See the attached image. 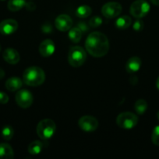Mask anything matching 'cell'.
Listing matches in <instances>:
<instances>
[{
	"instance_id": "cell-1",
	"label": "cell",
	"mask_w": 159,
	"mask_h": 159,
	"mask_svg": "<svg viewBox=\"0 0 159 159\" xmlns=\"http://www.w3.org/2000/svg\"><path fill=\"white\" fill-rule=\"evenodd\" d=\"M87 52L95 57H101L106 55L109 50L108 39L105 34L98 31L92 32L87 37L85 42Z\"/></svg>"
},
{
	"instance_id": "cell-2",
	"label": "cell",
	"mask_w": 159,
	"mask_h": 159,
	"mask_svg": "<svg viewBox=\"0 0 159 159\" xmlns=\"http://www.w3.org/2000/svg\"><path fill=\"white\" fill-rule=\"evenodd\" d=\"M45 80V71L40 67H29L23 73V82L30 86H39L44 83Z\"/></svg>"
},
{
	"instance_id": "cell-11",
	"label": "cell",
	"mask_w": 159,
	"mask_h": 159,
	"mask_svg": "<svg viewBox=\"0 0 159 159\" xmlns=\"http://www.w3.org/2000/svg\"><path fill=\"white\" fill-rule=\"evenodd\" d=\"M18 29V23L12 19H7L0 22V34L2 35H11Z\"/></svg>"
},
{
	"instance_id": "cell-22",
	"label": "cell",
	"mask_w": 159,
	"mask_h": 159,
	"mask_svg": "<svg viewBox=\"0 0 159 159\" xmlns=\"http://www.w3.org/2000/svg\"><path fill=\"white\" fill-rule=\"evenodd\" d=\"M147 102L144 99H138L134 104V110L137 114L142 115L147 110Z\"/></svg>"
},
{
	"instance_id": "cell-12",
	"label": "cell",
	"mask_w": 159,
	"mask_h": 159,
	"mask_svg": "<svg viewBox=\"0 0 159 159\" xmlns=\"http://www.w3.org/2000/svg\"><path fill=\"white\" fill-rule=\"evenodd\" d=\"M55 50V45L51 39H46L41 43L39 46V52L42 57H48L53 54Z\"/></svg>"
},
{
	"instance_id": "cell-19",
	"label": "cell",
	"mask_w": 159,
	"mask_h": 159,
	"mask_svg": "<svg viewBox=\"0 0 159 159\" xmlns=\"http://www.w3.org/2000/svg\"><path fill=\"white\" fill-rule=\"evenodd\" d=\"M26 5V0H9L7 7L12 12L20 10Z\"/></svg>"
},
{
	"instance_id": "cell-9",
	"label": "cell",
	"mask_w": 159,
	"mask_h": 159,
	"mask_svg": "<svg viewBox=\"0 0 159 159\" xmlns=\"http://www.w3.org/2000/svg\"><path fill=\"white\" fill-rule=\"evenodd\" d=\"M79 127L81 130L86 132L94 131L98 127V121L95 117L92 116H83L78 121Z\"/></svg>"
},
{
	"instance_id": "cell-3",
	"label": "cell",
	"mask_w": 159,
	"mask_h": 159,
	"mask_svg": "<svg viewBox=\"0 0 159 159\" xmlns=\"http://www.w3.org/2000/svg\"><path fill=\"white\" fill-rule=\"evenodd\" d=\"M55 123L51 119H44L37 126V134L42 140H48L54 135L55 132Z\"/></svg>"
},
{
	"instance_id": "cell-16",
	"label": "cell",
	"mask_w": 159,
	"mask_h": 159,
	"mask_svg": "<svg viewBox=\"0 0 159 159\" xmlns=\"http://www.w3.org/2000/svg\"><path fill=\"white\" fill-rule=\"evenodd\" d=\"M14 158V152L12 147L9 144H0V159H12Z\"/></svg>"
},
{
	"instance_id": "cell-30",
	"label": "cell",
	"mask_w": 159,
	"mask_h": 159,
	"mask_svg": "<svg viewBox=\"0 0 159 159\" xmlns=\"http://www.w3.org/2000/svg\"><path fill=\"white\" fill-rule=\"evenodd\" d=\"M25 7L27 10L29 11H33L36 9V6L34 2H26V5H25Z\"/></svg>"
},
{
	"instance_id": "cell-6",
	"label": "cell",
	"mask_w": 159,
	"mask_h": 159,
	"mask_svg": "<svg viewBox=\"0 0 159 159\" xmlns=\"http://www.w3.org/2000/svg\"><path fill=\"white\" fill-rule=\"evenodd\" d=\"M150 5L146 0H136L131 4L129 12L131 15L137 19L146 16L150 11Z\"/></svg>"
},
{
	"instance_id": "cell-35",
	"label": "cell",
	"mask_w": 159,
	"mask_h": 159,
	"mask_svg": "<svg viewBox=\"0 0 159 159\" xmlns=\"http://www.w3.org/2000/svg\"><path fill=\"white\" fill-rule=\"evenodd\" d=\"M1 49H2V48H1V45H0V51H1Z\"/></svg>"
},
{
	"instance_id": "cell-4",
	"label": "cell",
	"mask_w": 159,
	"mask_h": 159,
	"mask_svg": "<svg viewBox=\"0 0 159 159\" xmlns=\"http://www.w3.org/2000/svg\"><path fill=\"white\" fill-rule=\"evenodd\" d=\"M87 58L86 51L79 46L72 47L68 53V61L74 68L82 66Z\"/></svg>"
},
{
	"instance_id": "cell-26",
	"label": "cell",
	"mask_w": 159,
	"mask_h": 159,
	"mask_svg": "<svg viewBox=\"0 0 159 159\" xmlns=\"http://www.w3.org/2000/svg\"><path fill=\"white\" fill-rule=\"evenodd\" d=\"M143 27H144V24H143V22L140 19H137L132 24V29L135 31H137V32L143 30Z\"/></svg>"
},
{
	"instance_id": "cell-31",
	"label": "cell",
	"mask_w": 159,
	"mask_h": 159,
	"mask_svg": "<svg viewBox=\"0 0 159 159\" xmlns=\"http://www.w3.org/2000/svg\"><path fill=\"white\" fill-rule=\"evenodd\" d=\"M4 77H5L4 70L2 69V68H0V80H1V79H2Z\"/></svg>"
},
{
	"instance_id": "cell-32",
	"label": "cell",
	"mask_w": 159,
	"mask_h": 159,
	"mask_svg": "<svg viewBox=\"0 0 159 159\" xmlns=\"http://www.w3.org/2000/svg\"><path fill=\"white\" fill-rule=\"evenodd\" d=\"M152 4L155 5V6H159V0H150Z\"/></svg>"
},
{
	"instance_id": "cell-24",
	"label": "cell",
	"mask_w": 159,
	"mask_h": 159,
	"mask_svg": "<svg viewBox=\"0 0 159 159\" xmlns=\"http://www.w3.org/2000/svg\"><path fill=\"white\" fill-rule=\"evenodd\" d=\"M103 23V20L101 18L100 16H94L91 17L89 20V26L90 27H93V28H96L98 27V26H101Z\"/></svg>"
},
{
	"instance_id": "cell-18",
	"label": "cell",
	"mask_w": 159,
	"mask_h": 159,
	"mask_svg": "<svg viewBox=\"0 0 159 159\" xmlns=\"http://www.w3.org/2000/svg\"><path fill=\"white\" fill-rule=\"evenodd\" d=\"M43 143L40 141H34L28 146V152L31 155H36L41 152L43 149Z\"/></svg>"
},
{
	"instance_id": "cell-29",
	"label": "cell",
	"mask_w": 159,
	"mask_h": 159,
	"mask_svg": "<svg viewBox=\"0 0 159 159\" xmlns=\"http://www.w3.org/2000/svg\"><path fill=\"white\" fill-rule=\"evenodd\" d=\"M9 102V96L6 93L0 92V104H6Z\"/></svg>"
},
{
	"instance_id": "cell-8",
	"label": "cell",
	"mask_w": 159,
	"mask_h": 159,
	"mask_svg": "<svg viewBox=\"0 0 159 159\" xmlns=\"http://www.w3.org/2000/svg\"><path fill=\"white\" fill-rule=\"evenodd\" d=\"M15 99L17 105L23 109L29 108L34 102L32 93L26 89H19L16 94Z\"/></svg>"
},
{
	"instance_id": "cell-25",
	"label": "cell",
	"mask_w": 159,
	"mask_h": 159,
	"mask_svg": "<svg viewBox=\"0 0 159 159\" xmlns=\"http://www.w3.org/2000/svg\"><path fill=\"white\" fill-rule=\"evenodd\" d=\"M151 141H152L153 144L159 146V125L156 126L153 129L152 134H151Z\"/></svg>"
},
{
	"instance_id": "cell-21",
	"label": "cell",
	"mask_w": 159,
	"mask_h": 159,
	"mask_svg": "<svg viewBox=\"0 0 159 159\" xmlns=\"http://www.w3.org/2000/svg\"><path fill=\"white\" fill-rule=\"evenodd\" d=\"M92 9L87 5L79 6L76 10V15L80 18H87L91 14Z\"/></svg>"
},
{
	"instance_id": "cell-17",
	"label": "cell",
	"mask_w": 159,
	"mask_h": 159,
	"mask_svg": "<svg viewBox=\"0 0 159 159\" xmlns=\"http://www.w3.org/2000/svg\"><path fill=\"white\" fill-rule=\"evenodd\" d=\"M132 23V20L129 16H123L117 18L115 21V26L118 30H126L129 27Z\"/></svg>"
},
{
	"instance_id": "cell-5",
	"label": "cell",
	"mask_w": 159,
	"mask_h": 159,
	"mask_svg": "<svg viewBox=\"0 0 159 159\" xmlns=\"http://www.w3.org/2000/svg\"><path fill=\"white\" fill-rule=\"evenodd\" d=\"M138 123V117L131 112H124L117 116L116 124L120 128L130 130L135 127Z\"/></svg>"
},
{
	"instance_id": "cell-10",
	"label": "cell",
	"mask_w": 159,
	"mask_h": 159,
	"mask_svg": "<svg viewBox=\"0 0 159 159\" xmlns=\"http://www.w3.org/2000/svg\"><path fill=\"white\" fill-rule=\"evenodd\" d=\"M55 25L58 30L65 32L71 29L73 26V20L70 16L66 14H62L56 17L55 20Z\"/></svg>"
},
{
	"instance_id": "cell-36",
	"label": "cell",
	"mask_w": 159,
	"mask_h": 159,
	"mask_svg": "<svg viewBox=\"0 0 159 159\" xmlns=\"http://www.w3.org/2000/svg\"><path fill=\"white\" fill-rule=\"evenodd\" d=\"M2 1H4V0H2Z\"/></svg>"
},
{
	"instance_id": "cell-28",
	"label": "cell",
	"mask_w": 159,
	"mask_h": 159,
	"mask_svg": "<svg viewBox=\"0 0 159 159\" xmlns=\"http://www.w3.org/2000/svg\"><path fill=\"white\" fill-rule=\"evenodd\" d=\"M52 26L50 23H45L41 26V30L45 34H50L52 32Z\"/></svg>"
},
{
	"instance_id": "cell-14",
	"label": "cell",
	"mask_w": 159,
	"mask_h": 159,
	"mask_svg": "<svg viewBox=\"0 0 159 159\" xmlns=\"http://www.w3.org/2000/svg\"><path fill=\"white\" fill-rule=\"evenodd\" d=\"M141 65V59L139 57L134 56L127 61L126 64V70L129 73H135L140 70Z\"/></svg>"
},
{
	"instance_id": "cell-15",
	"label": "cell",
	"mask_w": 159,
	"mask_h": 159,
	"mask_svg": "<svg viewBox=\"0 0 159 159\" xmlns=\"http://www.w3.org/2000/svg\"><path fill=\"white\" fill-rule=\"evenodd\" d=\"M23 81L19 77H11L6 82V88L10 92H16L23 86Z\"/></svg>"
},
{
	"instance_id": "cell-23",
	"label": "cell",
	"mask_w": 159,
	"mask_h": 159,
	"mask_svg": "<svg viewBox=\"0 0 159 159\" xmlns=\"http://www.w3.org/2000/svg\"><path fill=\"white\" fill-rule=\"evenodd\" d=\"M2 137L6 141H10L14 135V130L11 126H6L2 130Z\"/></svg>"
},
{
	"instance_id": "cell-7",
	"label": "cell",
	"mask_w": 159,
	"mask_h": 159,
	"mask_svg": "<svg viewBox=\"0 0 159 159\" xmlns=\"http://www.w3.org/2000/svg\"><path fill=\"white\" fill-rule=\"evenodd\" d=\"M121 4L116 2H109L105 3L101 8V13L108 19H113L118 16L122 12Z\"/></svg>"
},
{
	"instance_id": "cell-34",
	"label": "cell",
	"mask_w": 159,
	"mask_h": 159,
	"mask_svg": "<svg viewBox=\"0 0 159 159\" xmlns=\"http://www.w3.org/2000/svg\"><path fill=\"white\" fill-rule=\"evenodd\" d=\"M157 119H158V120H159V111L157 113Z\"/></svg>"
},
{
	"instance_id": "cell-33",
	"label": "cell",
	"mask_w": 159,
	"mask_h": 159,
	"mask_svg": "<svg viewBox=\"0 0 159 159\" xmlns=\"http://www.w3.org/2000/svg\"><path fill=\"white\" fill-rule=\"evenodd\" d=\"M156 87H157V89L159 90V77L157 78V80H156Z\"/></svg>"
},
{
	"instance_id": "cell-20",
	"label": "cell",
	"mask_w": 159,
	"mask_h": 159,
	"mask_svg": "<svg viewBox=\"0 0 159 159\" xmlns=\"http://www.w3.org/2000/svg\"><path fill=\"white\" fill-rule=\"evenodd\" d=\"M82 37V31L76 26L70 29L69 30V38L73 43H78Z\"/></svg>"
},
{
	"instance_id": "cell-13",
	"label": "cell",
	"mask_w": 159,
	"mask_h": 159,
	"mask_svg": "<svg viewBox=\"0 0 159 159\" xmlns=\"http://www.w3.org/2000/svg\"><path fill=\"white\" fill-rule=\"evenodd\" d=\"M2 57L5 61L10 64V65H16L20 61V59L18 51L12 48H6L3 52Z\"/></svg>"
},
{
	"instance_id": "cell-27",
	"label": "cell",
	"mask_w": 159,
	"mask_h": 159,
	"mask_svg": "<svg viewBox=\"0 0 159 159\" xmlns=\"http://www.w3.org/2000/svg\"><path fill=\"white\" fill-rule=\"evenodd\" d=\"M76 26L82 31V33H86L90 30V26L86 22L81 21L76 24Z\"/></svg>"
}]
</instances>
